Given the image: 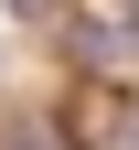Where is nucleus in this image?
Returning <instances> with one entry per match:
<instances>
[{
    "label": "nucleus",
    "mask_w": 139,
    "mask_h": 150,
    "mask_svg": "<svg viewBox=\"0 0 139 150\" xmlns=\"http://www.w3.org/2000/svg\"><path fill=\"white\" fill-rule=\"evenodd\" d=\"M0 11H11V22H32V32H54V22L75 11V0H0Z\"/></svg>",
    "instance_id": "f257e3e1"
},
{
    "label": "nucleus",
    "mask_w": 139,
    "mask_h": 150,
    "mask_svg": "<svg viewBox=\"0 0 139 150\" xmlns=\"http://www.w3.org/2000/svg\"><path fill=\"white\" fill-rule=\"evenodd\" d=\"M107 11H118V22H128V32H139V0H107Z\"/></svg>",
    "instance_id": "f03ea898"
}]
</instances>
